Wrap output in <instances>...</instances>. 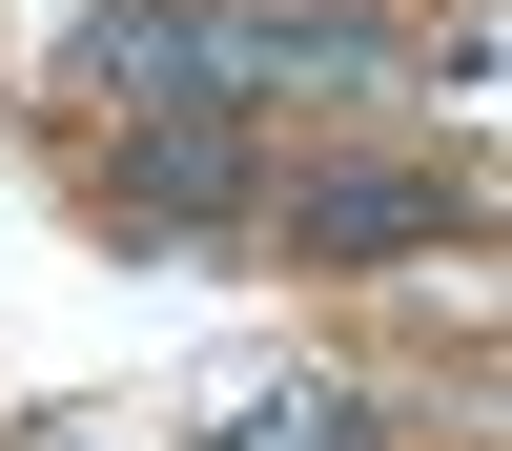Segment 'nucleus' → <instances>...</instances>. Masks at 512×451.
Instances as JSON below:
<instances>
[{"instance_id":"nucleus-1","label":"nucleus","mask_w":512,"mask_h":451,"mask_svg":"<svg viewBox=\"0 0 512 451\" xmlns=\"http://www.w3.org/2000/svg\"><path fill=\"white\" fill-rule=\"evenodd\" d=\"M431 226H451L431 164H328V185H308V246H431Z\"/></svg>"}]
</instances>
